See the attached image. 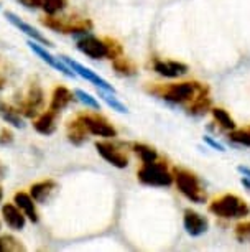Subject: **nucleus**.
Returning <instances> with one entry per match:
<instances>
[{
    "label": "nucleus",
    "instance_id": "nucleus-1",
    "mask_svg": "<svg viewBox=\"0 0 250 252\" xmlns=\"http://www.w3.org/2000/svg\"><path fill=\"white\" fill-rule=\"evenodd\" d=\"M206 86H202L194 81H185V83H171V84H153V86H147V93L158 96L165 101L174 102V104H185L193 102L194 97L199 94Z\"/></svg>",
    "mask_w": 250,
    "mask_h": 252
},
{
    "label": "nucleus",
    "instance_id": "nucleus-2",
    "mask_svg": "<svg viewBox=\"0 0 250 252\" xmlns=\"http://www.w3.org/2000/svg\"><path fill=\"white\" fill-rule=\"evenodd\" d=\"M78 50L91 60H115L117 56L124 55L122 45L114 38L84 36L78 41Z\"/></svg>",
    "mask_w": 250,
    "mask_h": 252
},
{
    "label": "nucleus",
    "instance_id": "nucleus-3",
    "mask_svg": "<svg viewBox=\"0 0 250 252\" xmlns=\"http://www.w3.org/2000/svg\"><path fill=\"white\" fill-rule=\"evenodd\" d=\"M209 211L222 220H242L250 215V206L237 194H222L209 203Z\"/></svg>",
    "mask_w": 250,
    "mask_h": 252
},
{
    "label": "nucleus",
    "instance_id": "nucleus-4",
    "mask_svg": "<svg viewBox=\"0 0 250 252\" xmlns=\"http://www.w3.org/2000/svg\"><path fill=\"white\" fill-rule=\"evenodd\" d=\"M40 22L43 27L50 28L53 32L64 33V35H84V33L92 30V22L86 17L79 15H46Z\"/></svg>",
    "mask_w": 250,
    "mask_h": 252
},
{
    "label": "nucleus",
    "instance_id": "nucleus-5",
    "mask_svg": "<svg viewBox=\"0 0 250 252\" xmlns=\"http://www.w3.org/2000/svg\"><path fill=\"white\" fill-rule=\"evenodd\" d=\"M137 178L140 183L148 185V187H169L174 182L173 173L168 170L167 163L158 158L141 161V166L137 172Z\"/></svg>",
    "mask_w": 250,
    "mask_h": 252
},
{
    "label": "nucleus",
    "instance_id": "nucleus-6",
    "mask_svg": "<svg viewBox=\"0 0 250 252\" xmlns=\"http://www.w3.org/2000/svg\"><path fill=\"white\" fill-rule=\"evenodd\" d=\"M173 178L176 183V188L183 196H186L190 201L196 204H202L206 201V191L201 187L199 178L194 173L190 172L186 168H174L173 170Z\"/></svg>",
    "mask_w": 250,
    "mask_h": 252
},
{
    "label": "nucleus",
    "instance_id": "nucleus-7",
    "mask_svg": "<svg viewBox=\"0 0 250 252\" xmlns=\"http://www.w3.org/2000/svg\"><path fill=\"white\" fill-rule=\"evenodd\" d=\"M45 107V93L38 83H31L27 89V94L18 101L17 109L23 117L35 119Z\"/></svg>",
    "mask_w": 250,
    "mask_h": 252
},
{
    "label": "nucleus",
    "instance_id": "nucleus-8",
    "mask_svg": "<svg viewBox=\"0 0 250 252\" xmlns=\"http://www.w3.org/2000/svg\"><path fill=\"white\" fill-rule=\"evenodd\" d=\"M76 117L83 122V126L86 127L87 134L106 137V139H111V137L114 139V137H117V129L106 117L101 116V114L81 112V114H78Z\"/></svg>",
    "mask_w": 250,
    "mask_h": 252
},
{
    "label": "nucleus",
    "instance_id": "nucleus-9",
    "mask_svg": "<svg viewBox=\"0 0 250 252\" xmlns=\"http://www.w3.org/2000/svg\"><path fill=\"white\" fill-rule=\"evenodd\" d=\"M96 150L107 163H111L115 168H125V166H129V155L119 145L114 144V142L109 140L96 142Z\"/></svg>",
    "mask_w": 250,
    "mask_h": 252
},
{
    "label": "nucleus",
    "instance_id": "nucleus-10",
    "mask_svg": "<svg viewBox=\"0 0 250 252\" xmlns=\"http://www.w3.org/2000/svg\"><path fill=\"white\" fill-rule=\"evenodd\" d=\"M61 58H63L64 63L68 64L69 68L74 71V73L81 76V78L87 79V81H91L94 86H97L99 89H102V91H109V93H114V94H115V89L112 88V84L107 83L106 79H102L101 76L96 74L94 71H91L89 68H86V66H83L81 63H78V61H74V60L68 58V56H61Z\"/></svg>",
    "mask_w": 250,
    "mask_h": 252
},
{
    "label": "nucleus",
    "instance_id": "nucleus-11",
    "mask_svg": "<svg viewBox=\"0 0 250 252\" xmlns=\"http://www.w3.org/2000/svg\"><path fill=\"white\" fill-rule=\"evenodd\" d=\"M183 224H185V229H186L188 234L193 236V237L202 236L207 231V227H209V222H207L206 218L191 208L185 209Z\"/></svg>",
    "mask_w": 250,
    "mask_h": 252
},
{
    "label": "nucleus",
    "instance_id": "nucleus-12",
    "mask_svg": "<svg viewBox=\"0 0 250 252\" xmlns=\"http://www.w3.org/2000/svg\"><path fill=\"white\" fill-rule=\"evenodd\" d=\"M28 46L31 48L33 53L38 55L40 58L45 61V63H48V64L51 66V68H55V69L61 71V73H63L64 76H68V78H76V73H74V71L71 69L68 64H66V63H61L59 58H55V56H51V55L48 53V51H46V50L43 48V46H40L35 40H30V41H28Z\"/></svg>",
    "mask_w": 250,
    "mask_h": 252
},
{
    "label": "nucleus",
    "instance_id": "nucleus-13",
    "mask_svg": "<svg viewBox=\"0 0 250 252\" xmlns=\"http://www.w3.org/2000/svg\"><path fill=\"white\" fill-rule=\"evenodd\" d=\"M2 216L5 224L13 231H22L25 227L27 216L23 215V211L17 206L15 203H5L2 206Z\"/></svg>",
    "mask_w": 250,
    "mask_h": 252
},
{
    "label": "nucleus",
    "instance_id": "nucleus-14",
    "mask_svg": "<svg viewBox=\"0 0 250 252\" xmlns=\"http://www.w3.org/2000/svg\"><path fill=\"white\" fill-rule=\"evenodd\" d=\"M5 17H7V20L12 23L13 27H17L18 30L23 32L25 35H28L30 38H33L35 41H40L41 45H45V46H53L51 45V41L48 40L46 36H43L41 33L36 30V28H33L31 25H28L27 22H23L22 18H18L15 13H12V12H5Z\"/></svg>",
    "mask_w": 250,
    "mask_h": 252
},
{
    "label": "nucleus",
    "instance_id": "nucleus-15",
    "mask_svg": "<svg viewBox=\"0 0 250 252\" xmlns=\"http://www.w3.org/2000/svg\"><path fill=\"white\" fill-rule=\"evenodd\" d=\"M153 69L157 71L160 76H165V78H178V76L188 73V66L183 63H178V61L155 60Z\"/></svg>",
    "mask_w": 250,
    "mask_h": 252
},
{
    "label": "nucleus",
    "instance_id": "nucleus-16",
    "mask_svg": "<svg viewBox=\"0 0 250 252\" xmlns=\"http://www.w3.org/2000/svg\"><path fill=\"white\" fill-rule=\"evenodd\" d=\"M13 203L22 209L23 215H25L31 222L40 221L38 211H36V206H35V199L31 198V194H28L25 191H18V193H15V196H13Z\"/></svg>",
    "mask_w": 250,
    "mask_h": 252
},
{
    "label": "nucleus",
    "instance_id": "nucleus-17",
    "mask_svg": "<svg viewBox=\"0 0 250 252\" xmlns=\"http://www.w3.org/2000/svg\"><path fill=\"white\" fill-rule=\"evenodd\" d=\"M56 119H58V112L51 111H45L43 114H40L38 117H36V121L33 122V129H35L38 134L41 135H51L55 134L56 130Z\"/></svg>",
    "mask_w": 250,
    "mask_h": 252
},
{
    "label": "nucleus",
    "instance_id": "nucleus-18",
    "mask_svg": "<svg viewBox=\"0 0 250 252\" xmlns=\"http://www.w3.org/2000/svg\"><path fill=\"white\" fill-rule=\"evenodd\" d=\"M74 99V94L69 91L66 86H56L53 89V94H51V101H50V107L51 111L55 112H61L63 109H66L69 106L71 102H73Z\"/></svg>",
    "mask_w": 250,
    "mask_h": 252
},
{
    "label": "nucleus",
    "instance_id": "nucleus-19",
    "mask_svg": "<svg viewBox=\"0 0 250 252\" xmlns=\"http://www.w3.org/2000/svg\"><path fill=\"white\" fill-rule=\"evenodd\" d=\"M66 135H68V140L73 145H83L89 134H87L86 127L83 126V122L79 121L78 117H74V119H71L68 122V126H66Z\"/></svg>",
    "mask_w": 250,
    "mask_h": 252
},
{
    "label": "nucleus",
    "instance_id": "nucleus-20",
    "mask_svg": "<svg viewBox=\"0 0 250 252\" xmlns=\"http://www.w3.org/2000/svg\"><path fill=\"white\" fill-rule=\"evenodd\" d=\"M56 189V182L53 180H43V182H36L30 187V194L35 199V203H45L53 191Z\"/></svg>",
    "mask_w": 250,
    "mask_h": 252
},
{
    "label": "nucleus",
    "instance_id": "nucleus-21",
    "mask_svg": "<svg viewBox=\"0 0 250 252\" xmlns=\"http://www.w3.org/2000/svg\"><path fill=\"white\" fill-rule=\"evenodd\" d=\"M0 117H2L3 122L10 124V126L17 127V129H23V126H25L20 111L3 101H0Z\"/></svg>",
    "mask_w": 250,
    "mask_h": 252
},
{
    "label": "nucleus",
    "instance_id": "nucleus-22",
    "mask_svg": "<svg viewBox=\"0 0 250 252\" xmlns=\"http://www.w3.org/2000/svg\"><path fill=\"white\" fill-rule=\"evenodd\" d=\"M209 109H211V97H209V94H207V88H204L194 97V101L190 104L188 111H190L191 114H197V116H199V114L207 112Z\"/></svg>",
    "mask_w": 250,
    "mask_h": 252
},
{
    "label": "nucleus",
    "instance_id": "nucleus-23",
    "mask_svg": "<svg viewBox=\"0 0 250 252\" xmlns=\"http://www.w3.org/2000/svg\"><path fill=\"white\" fill-rule=\"evenodd\" d=\"M112 68H114L115 73L120 76H134L137 73V64L130 58H125L124 55H120V56H117L115 60H112Z\"/></svg>",
    "mask_w": 250,
    "mask_h": 252
},
{
    "label": "nucleus",
    "instance_id": "nucleus-24",
    "mask_svg": "<svg viewBox=\"0 0 250 252\" xmlns=\"http://www.w3.org/2000/svg\"><path fill=\"white\" fill-rule=\"evenodd\" d=\"M211 112H212V117H214V121L219 124L222 129L225 130H235V122H234V119L230 117V114L227 111H224L222 107H214V109H211Z\"/></svg>",
    "mask_w": 250,
    "mask_h": 252
},
{
    "label": "nucleus",
    "instance_id": "nucleus-25",
    "mask_svg": "<svg viewBox=\"0 0 250 252\" xmlns=\"http://www.w3.org/2000/svg\"><path fill=\"white\" fill-rule=\"evenodd\" d=\"M20 251H25V246L17 237H13L10 234L0 236V252H20Z\"/></svg>",
    "mask_w": 250,
    "mask_h": 252
},
{
    "label": "nucleus",
    "instance_id": "nucleus-26",
    "mask_svg": "<svg viewBox=\"0 0 250 252\" xmlns=\"http://www.w3.org/2000/svg\"><path fill=\"white\" fill-rule=\"evenodd\" d=\"M68 7V0H40V8H43L46 15H58Z\"/></svg>",
    "mask_w": 250,
    "mask_h": 252
},
{
    "label": "nucleus",
    "instance_id": "nucleus-27",
    "mask_svg": "<svg viewBox=\"0 0 250 252\" xmlns=\"http://www.w3.org/2000/svg\"><path fill=\"white\" fill-rule=\"evenodd\" d=\"M132 150L140 157L141 161H150V160H157L158 154L153 147H150L147 144H132Z\"/></svg>",
    "mask_w": 250,
    "mask_h": 252
},
{
    "label": "nucleus",
    "instance_id": "nucleus-28",
    "mask_svg": "<svg viewBox=\"0 0 250 252\" xmlns=\"http://www.w3.org/2000/svg\"><path fill=\"white\" fill-rule=\"evenodd\" d=\"M101 97L104 99V101H106L107 104H109V106L114 109V111H117V112H120V114H125V112H129V109H127L124 104H122L119 99H117L115 96H114V93H109V91H102L101 89Z\"/></svg>",
    "mask_w": 250,
    "mask_h": 252
},
{
    "label": "nucleus",
    "instance_id": "nucleus-29",
    "mask_svg": "<svg viewBox=\"0 0 250 252\" xmlns=\"http://www.w3.org/2000/svg\"><path fill=\"white\" fill-rule=\"evenodd\" d=\"M74 96L78 97L79 102H83L86 107H91V109H96V111H101V104L97 102L96 97H92L91 94H87L86 91H81V89H76L74 91Z\"/></svg>",
    "mask_w": 250,
    "mask_h": 252
},
{
    "label": "nucleus",
    "instance_id": "nucleus-30",
    "mask_svg": "<svg viewBox=\"0 0 250 252\" xmlns=\"http://www.w3.org/2000/svg\"><path fill=\"white\" fill-rule=\"evenodd\" d=\"M229 139L232 142H235V144L250 147V127H245V129H239V130H232V134L229 135Z\"/></svg>",
    "mask_w": 250,
    "mask_h": 252
},
{
    "label": "nucleus",
    "instance_id": "nucleus-31",
    "mask_svg": "<svg viewBox=\"0 0 250 252\" xmlns=\"http://www.w3.org/2000/svg\"><path fill=\"white\" fill-rule=\"evenodd\" d=\"M235 237H237V241L240 242L250 241V221L237 224V227H235Z\"/></svg>",
    "mask_w": 250,
    "mask_h": 252
},
{
    "label": "nucleus",
    "instance_id": "nucleus-32",
    "mask_svg": "<svg viewBox=\"0 0 250 252\" xmlns=\"http://www.w3.org/2000/svg\"><path fill=\"white\" fill-rule=\"evenodd\" d=\"M12 142H13V134L7 127H3V129L0 130V145H8V144H12Z\"/></svg>",
    "mask_w": 250,
    "mask_h": 252
},
{
    "label": "nucleus",
    "instance_id": "nucleus-33",
    "mask_svg": "<svg viewBox=\"0 0 250 252\" xmlns=\"http://www.w3.org/2000/svg\"><path fill=\"white\" fill-rule=\"evenodd\" d=\"M204 142H207V144H209L212 149H216V150H219V152H224V147L219 144V142H216V140H212L211 137H204Z\"/></svg>",
    "mask_w": 250,
    "mask_h": 252
},
{
    "label": "nucleus",
    "instance_id": "nucleus-34",
    "mask_svg": "<svg viewBox=\"0 0 250 252\" xmlns=\"http://www.w3.org/2000/svg\"><path fill=\"white\" fill-rule=\"evenodd\" d=\"M239 172L244 175V177H247V178H250V168H247V166H239Z\"/></svg>",
    "mask_w": 250,
    "mask_h": 252
},
{
    "label": "nucleus",
    "instance_id": "nucleus-35",
    "mask_svg": "<svg viewBox=\"0 0 250 252\" xmlns=\"http://www.w3.org/2000/svg\"><path fill=\"white\" fill-rule=\"evenodd\" d=\"M7 177V168H5V165L0 161V180H3Z\"/></svg>",
    "mask_w": 250,
    "mask_h": 252
},
{
    "label": "nucleus",
    "instance_id": "nucleus-36",
    "mask_svg": "<svg viewBox=\"0 0 250 252\" xmlns=\"http://www.w3.org/2000/svg\"><path fill=\"white\" fill-rule=\"evenodd\" d=\"M240 183H242L244 187L247 188L249 191H250V178H247V177H242V180H240Z\"/></svg>",
    "mask_w": 250,
    "mask_h": 252
},
{
    "label": "nucleus",
    "instance_id": "nucleus-37",
    "mask_svg": "<svg viewBox=\"0 0 250 252\" xmlns=\"http://www.w3.org/2000/svg\"><path fill=\"white\" fill-rule=\"evenodd\" d=\"M5 83H7L5 76H3V74H0V91H2V89L5 88Z\"/></svg>",
    "mask_w": 250,
    "mask_h": 252
},
{
    "label": "nucleus",
    "instance_id": "nucleus-38",
    "mask_svg": "<svg viewBox=\"0 0 250 252\" xmlns=\"http://www.w3.org/2000/svg\"><path fill=\"white\" fill-rule=\"evenodd\" d=\"M2 199H3V188L0 187V203H2Z\"/></svg>",
    "mask_w": 250,
    "mask_h": 252
}]
</instances>
